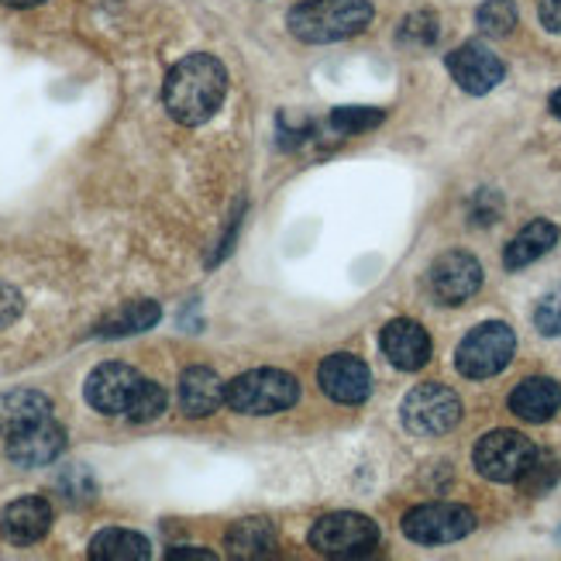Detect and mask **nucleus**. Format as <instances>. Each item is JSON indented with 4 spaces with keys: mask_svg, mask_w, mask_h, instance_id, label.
Instances as JSON below:
<instances>
[{
    "mask_svg": "<svg viewBox=\"0 0 561 561\" xmlns=\"http://www.w3.org/2000/svg\"><path fill=\"white\" fill-rule=\"evenodd\" d=\"M538 455L530 437H524L520 431H490L479 437V445L472 451L476 472L490 482H520V476L527 472V466Z\"/></svg>",
    "mask_w": 561,
    "mask_h": 561,
    "instance_id": "7",
    "label": "nucleus"
},
{
    "mask_svg": "<svg viewBox=\"0 0 561 561\" xmlns=\"http://www.w3.org/2000/svg\"><path fill=\"white\" fill-rule=\"evenodd\" d=\"M141 379L145 376L128 362H104L87 376L83 397L96 413H104V417H121V413H128Z\"/></svg>",
    "mask_w": 561,
    "mask_h": 561,
    "instance_id": "9",
    "label": "nucleus"
},
{
    "mask_svg": "<svg viewBox=\"0 0 561 561\" xmlns=\"http://www.w3.org/2000/svg\"><path fill=\"white\" fill-rule=\"evenodd\" d=\"M165 403H169L165 389H162L156 379H141V386H138V393H135V400H131V407H128L125 417L135 421V424H149V421L162 417V413H165Z\"/></svg>",
    "mask_w": 561,
    "mask_h": 561,
    "instance_id": "25",
    "label": "nucleus"
},
{
    "mask_svg": "<svg viewBox=\"0 0 561 561\" xmlns=\"http://www.w3.org/2000/svg\"><path fill=\"white\" fill-rule=\"evenodd\" d=\"M225 386L228 382H221V376L207 369V365H190L180 376V410L190 421L210 417L225 403Z\"/></svg>",
    "mask_w": 561,
    "mask_h": 561,
    "instance_id": "16",
    "label": "nucleus"
},
{
    "mask_svg": "<svg viewBox=\"0 0 561 561\" xmlns=\"http://www.w3.org/2000/svg\"><path fill=\"white\" fill-rule=\"evenodd\" d=\"M317 382H321V389L334 403H345V407H358L373 393L369 365H365L362 358H355V355H348V352L328 355L321 362V369H317Z\"/></svg>",
    "mask_w": 561,
    "mask_h": 561,
    "instance_id": "12",
    "label": "nucleus"
},
{
    "mask_svg": "<svg viewBox=\"0 0 561 561\" xmlns=\"http://www.w3.org/2000/svg\"><path fill=\"white\" fill-rule=\"evenodd\" d=\"M307 541L317 554H328V558H358V554H369L376 551L379 545V527L376 520H369L365 514H352V510H345V514H328L321 517L310 534Z\"/></svg>",
    "mask_w": 561,
    "mask_h": 561,
    "instance_id": "6",
    "label": "nucleus"
},
{
    "mask_svg": "<svg viewBox=\"0 0 561 561\" xmlns=\"http://www.w3.org/2000/svg\"><path fill=\"white\" fill-rule=\"evenodd\" d=\"M159 321H162V307L156 300H131L125 307H117L114 313H107L93 334L96 337H128V334L152 331Z\"/></svg>",
    "mask_w": 561,
    "mask_h": 561,
    "instance_id": "22",
    "label": "nucleus"
},
{
    "mask_svg": "<svg viewBox=\"0 0 561 561\" xmlns=\"http://www.w3.org/2000/svg\"><path fill=\"white\" fill-rule=\"evenodd\" d=\"M558 245V228L551 225V221H530L514 241L506 245V252H503V265L510 273H517V270H524V265H530V262H538L541 255H548L551 249Z\"/></svg>",
    "mask_w": 561,
    "mask_h": 561,
    "instance_id": "21",
    "label": "nucleus"
},
{
    "mask_svg": "<svg viewBox=\"0 0 561 561\" xmlns=\"http://www.w3.org/2000/svg\"><path fill=\"white\" fill-rule=\"evenodd\" d=\"M379 345L389 365H397L400 373H417L431 362V334L417 321H407V317L382 328Z\"/></svg>",
    "mask_w": 561,
    "mask_h": 561,
    "instance_id": "14",
    "label": "nucleus"
},
{
    "mask_svg": "<svg viewBox=\"0 0 561 561\" xmlns=\"http://www.w3.org/2000/svg\"><path fill=\"white\" fill-rule=\"evenodd\" d=\"M228 96V69L210 53H190L165 72L162 104L183 128H201L221 111Z\"/></svg>",
    "mask_w": 561,
    "mask_h": 561,
    "instance_id": "1",
    "label": "nucleus"
},
{
    "mask_svg": "<svg viewBox=\"0 0 561 561\" xmlns=\"http://www.w3.org/2000/svg\"><path fill=\"white\" fill-rule=\"evenodd\" d=\"M373 4L369 0H304L289 11V35L307 45H328L352 38L369 28Z\"/></svg>",
    "mask_w": 561,
    "mask_h": 561,
    "instance_id": "2",
    "label": "nucleus"
},
{
    "mask_svg": "<svg viewBox=\"0 0 561 561\" xmlns=\"http://www.w3.org/2000/svg\"><path fill=\"white\" fill-rule=\"evenodd\" d=\"M48 530H53V503L45 496L14 500L11 506H4V514H0V534L18 548L42 541Z\"/></svg>",
    "mask_w": 561,
    "mask_h": 561,
    "instance_id": "15",
    "label": "nucleus"
},
{
    "mask_svg": "<svg viewBox=\"0 0 561 561\" xmlns=\"http://www.w3.org/2000/svg\"><path fill=\"white\" fill-rule=\"evenodd\" d=\"M538 18L545 24V32L561 35V0H541V4H538Z\"/></svg>",
    "mask_w": 561,
    "mask_h": 561,
    "instance_id": "30",
    "label": "nucleus"
},
{
    "mask_svg": "<svg viewBox=\"0 0 561 561\" xmlns=\"http://www.w3.org/2000/svg\"><path fill=\"white\" fill-rule=\"evenodd\" d=\"M548 107H551V114H554V117H561V87H558V90L551 93V101H548Z\"/></svg>",
    "mask_w": 561,
    "mask_h": 561,
    "instance_id": "33",
    "label": "nucleus"
},
{
    "mask_svg": "<svg viewBox=\"0 0 561 561\" xmlns=\"http://www.w3.org/2000/svg\"><path fill=\"white\" fill-rule=\"evenodd\" d=\"M400 38L403 42H413V45H434L437 42V18L431 11H417L403 21L400 28Z\"/></svg>",
    "mask_w": 561,
    "mask_h": 561,
    "instance_id": "27",
    "label": "nucleus"
},
{
    "mask_svg": "<svg viewBox=\"0 0 561 561\" xmlns=\"http://www.w3.org/2000/svg\"><path fill=\"white\" fill-rule=\"evenodd\" d=\"M165 558H169V561H183V558L214 561L217 554H214V551H207V548H169V551H165Z\"/></svg>",
    "mask_w": 561,
    "mask_h": 561,
    "instance_id": "31",
    "label": "nucleus"
},
{
    "mask_svg": "<svg viewBox=\"0 0 561 561\" xmlns=\"http://www.w3.org/2000/svg\"><path fill=\"white\" fill-rule=\"evenodd\" d=\"M517 352V334L503 321H485L472 328L455 352V369L466 379H490L500 376Z\"/></svg>",
    "mask_w": 561,
    "mask_h": 561,
    "instance_id": "4",
    "label": "nucleus"
},
{
    "mask_svg": "<svg viewBox=\"0 0 561 561\" xmlns=\"http://www.w3.org/2000/svg\"><path fill=\"white\" fill-rule=\"evenodd\" d=\"M300 400V382L283 369H252L225 386V403L245 417H270Z\"/></svg>",
    "mask_w": 561,
    "mask_h": 561,
    "instance_id": "3",
    "label": "nucleus"
},
{
    "mask_svg": "<svg viewBox=\"0 0 561 561\" xmlns=\"http://www.w3.org/2000/svg\"><path fill=\"white\" fill-rule=\"evenodd\" d=\"M403 427L417 437H442L458 427L461 421V400L455 389L442 382H421L413 386L403 407H400Z\"/></svg>",
    "mask_w": 561,
    "mask_h": 561,
    "instance_id": "5",
    "label": "nucleus"
},
{
    "mask_svg": "<svg viewBox=\"0 0 561 561\" xmlns=\"http://www.w3.org/2000/svg\"><path fill=\"white\" fill-rule=\"evenodd\" d=\"M558 479H561V458L551 451H538L527 466V472L520 476V490L530 496H545V493H551V485Z\"/></svg>",
    "mask_w": 561,
    "mask_h": 561,
    "instance_id": "24",
    "label": "nucleus"
},
{
    "mask_svg": "<svg viewBox=\"0 0 561 561\" xmlns=\"http://www.w3.org/2000/svg\"><path fill=\"white\" fill-rule=\"evenodd\" d=\"M48 417H53V400L38 393V389H11V393H0V437H11Z\"/></svg>",
    "mask_w": 561,
    "mask_h": 561,
    "instance_id": "18",
    "label": "nucleus"
},
{
    "mask_svg": "<svg viewBox=\"0 0 561 561\" xmlns=\"http://www.w3.org/2000/svg\"><path fill=\"white\" fill-rule=\"evenodd\" d=\"M517 4L514 0H485V4H479L476 11V24L482 35L490 38H506L510 32L517 28Z\"/></svg>",
    "mask_w": 561,
    "mask_h": 561,
    "instance_id": "23",
    "label": "nucleus"
},
{
    "mask_svg": "<svg viewBox=\"0 0 561 561\" xmlns=\"http://www.w3.org/2000/svg\"><path fill=\"white\" fill-rule=\"evenodd\" d=\"M445 66L451 72V80L466 93H472V96H485V93L496 90L506 80V62L493 53L490 45H482V42L458 45L455 53H448Z\"/></svg>",
    "mask_w": 561,
    "mask_h": 561,
    "instance_id": "11",
    "label": "nucleus"
},
{
    "mask_svg": "<svg viewBox=\"0 0 561 561\" xmlns=\"http://www.w3.org/2000/svg\"><path fill=\"white\" fill-rule=\"evenodd\" d=\"M4 8H11V11H28V8H38V4H45V0H0Z\"/></svg>",
    "mask_w": 561,
    "mask_h": 561,
    "instance_id": "32",
    "label": "nucleus"
},
{
    "mask_svg": "<svg viewBox=\"0 0 561 561\" xmlns=\"http://www.w3.org/2000/svg\"><path fill=\"white\" fill-rule=\"evenodd\" d=\"M506 403L514 410V417L527 424H545L561 410V386L548 376H530L510 393Z\"/></svg>",
    "mask_w": 561,
    "mask_h": 561,
    "instance_id": "17",
    "label": "nucleus"
},
{
    "mask_svg": "<svg viewBox=\"0 0 561 561\" xmlns=\"http://www.w3.org/2000/svg\"><path fill=\"white\" fill-rule=\"evenodd\" d=\"M413 545H455L476 530V514L461 503H424L400 520Z\"/></svg>",
    "mask_w": 561,
    "mask_h": 561,
    "instance_id": "8",
    "label": "nucleus"
},
{
    "mask_svg": "<svg viewBox=\"0 0 561 561\" xmlns=\"http://www.w3.org/2000/svg\"><path fill=\"white\" fill-rule=\"evenodd\" d=\"M276 527L262 517H245L228 527L225 548L231 558H270L276 551Z\"/></svg>",
    "mask_w": 561,
    "mask_h": 561,
    "instance_id": "20",
    "label": "nucleus"
},
{
    "mask_svg": "<svg viewBox=\"0 0 561 561\" xmlns=\"http://www.w3.org/2000/svg\"><path fill=\"white\" fill-rule=\"evenodd\" d=\"M24 310V300H21V293L8 283H0V328H8L14 324L18 317Z\"/></svg>",
    "mask_w": 561,
    "mask_h": 561,
    "instance_id": "29",
    "label": "nucleus"
},
{
    "mask_svg": "<svg viewBox=\"0 0 561 561\" xmlns=\"http://www.w3.org/2000/svg\"><path fill=\"white\" fill-rule=\"evenodd\" d=\"M534 328H538L545 337H558L561 334V286L538 304L534 310Z\"/></svg>",
    "mask_w": 561,
    "mask_h": 561,
    "instance_id": "28",
    "label": "nucleus"
},
{
    "mask_svg": "<svg viewBox=\"0 0 561 561\" xmlns=\"http://www.w3.org/2000/svg\"><path fill=\"white\" fill-rule=\"evenodd\" d=\"M482 286V265L469 252H445L427 270V289L442 307H461Z\"/></svg>",
    "mask_w": 561,
    "mask_h": 561,
    "instance_id": "10",
    "label": "nucleus"
},
{
    "mask_svg": "<svg viewBox=\"0 0 561 561\" xmlns=\"http://www.w3.org/2000/svg\"><path fill=\"white\" fill-rule=\"evenodd\" d=\"M382 117L386 114L376 107H334L328 117V128L334 135H362V131L382 125Z\"/></svg>",
    "mask_w": 561,
    "mask_h": 561,
    "instance_id": "26",
    "label": "nucleus"
},
{
    "mask_svg": "<svg viewBox=\"0 0 561 561\" xmlns=\"http://www.w3.org/2000/svg\"><path fill=\"white\" fill-rule=\"evenodd\" d=\"M66 451V431L53 417L38 421L32 427H24L8 437V458L21 469H38V466H53V461Z\"/></svg>",
    "mask_w": 561,
    "mask_h": 561,
    "instance_id": "13",
    "label": "nucleus"
},
{
    "mask_svg": "<svg viewBox=\"0 0 561 561\" xmlns=\"http://www.w3.org/2000/svg\"><path fill=\"white\" fill-rule=\"evenodd\" d=\"M87 554L93 561H149L152 558V545L138 530L107 527L101 534H93Z\"/></svg>",
    "mask_w": 561,
    "mask_h": 561,
    "instance_id": "19",
    "label": "nucleus"
}]
</instances>
